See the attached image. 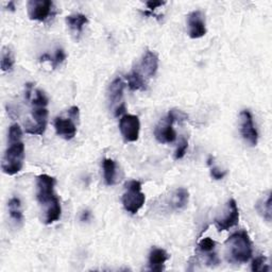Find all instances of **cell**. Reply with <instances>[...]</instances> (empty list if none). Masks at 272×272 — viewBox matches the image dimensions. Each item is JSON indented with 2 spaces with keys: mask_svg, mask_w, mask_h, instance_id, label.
<instances>
[{
  "mask_svg": "<svg viewBox=\"0 0 272 272\" xmlns=\"http://www.w3.org/2000/svg\"><path fill=\"white\" fill-rule=\"evenodd\" d=\"M227 258L230 263L244 264L248 263L253 254L252 241L247 231H238L226 241Z\"/></svg>",
  "mask_w": 272,
  "mask_h": 272,
  "instance_id": "1",
  "label": "cell"
},
{
  "mask_svg": "<svg viewBox=\"0 0 272 272\" xmlns=\"http://www.w3.org/2000/svg\"><path fill=\"white\" fill-rule=\"evenodd\" d=\"M24 159V145L22 141L9 144L2 163L3 171L9 176L18 174L23 166Z\"/></svg>",
  "mask_w": 272,
  "mask_h": 272,
  "instance_id": "2",
  "label": "cell"
},
{
  "mask_svg": "<svg viewBox=\"0 0 272 272\" xmlns=\"http://www.w3.org/2000/svg\"><path fill=\"white\" fill-rule=\"evenodd\" d=\"M121 200L125 210L128 213L135 215L139 212L146 201V196L141 191V183L139 181L132 180L126 183V191Z\"/></svg>",
  "mask_w": 272,
  "mask_h": 272,
  "instance_id": "3",
  "label": "cell"
},
{
  "mask_svg": "<svg viewBox=\"0 0 272 272\" xmlns=\"http://www.w3.org/2000/svg\"><path fill=\"white\" fill-rule=\"evenodd\" d=\"M57 180L48 175H41L36 180V198L41 205L47 207L53 204L59 197L55 192Z\"/></svg>",
  "mask_w": 272,
  "mask_h": 272,
  "instance_id": "4",
  "label": "cell"
},
{
  "mask_svg": "<svg viewBox=\"0 0 272 272\" xmlns=\"http://www.w3.org/2000/svg\"><path fill=\"white\" fill-rule=\"evenodd\" d=\"M239 221V211L234 199H230L225 207L221 217L215 219V227L218 231H227L235 227Z\"/></svg>",
  "mask_w": 272,
  "mask_h": 272,
  "instance_id": "5",
  "label": "cell"
},
{
  "mask_svg": "<svg viewBox=\"0 0 272 272\" xmlns=\"http://www.w3.org/2000/svg\"><path fill=\"white\" fill-rule=\"evenodd\" d=\"M32 118L35 123H26V133L31 135H43L46 131L48 122L47 106H32Z\"/></svg>",
  "mask_w": 272,
  "mask_h": 272,
  "instance_id": "6",
  "label": "cell"
},
{
  "mask_svg": "<svg viewBox=\"0 0 272 272\" xmlns=\"http://www.w3.org/2000/svg\"><path fill=\"white\" fill-rule=\"evenodd\" d=\"M119 130L127 142H134L139 137L140 122L137 116L125 114L119 121Z\"/></svg>",
  "mask_w": 272,
  "mask_h": 272,
  "instance_id": "7",
  "label": "cell"
},
{
  "mask_svg": "<svg viewBox=\"0 0 272 272\" xmlns=\"http://www.w3.org/2000/svg\"><path fill=\"white\" fill-rule=\"evenodd\" d=\"M54 3L50 0H30L27 4L28 15L31 20L45 21L51 14Z\"/></svg>",
  "mask_w": 272,
  "mask_h": 272,
  "instance_id": "8",
  "label": "cell"
},
{
  "mask_svg": "<svg viewBox=\"0 0 272 272\" xmlns=\"http://www.w3.org/2000/svg\"><path fill=\"white\" fill-rule=\"evenodd\" d=\"M240 133L243 139L250 144V146H256L258 141V133L255 129L253 117L250 111L244 110L240 113Z\"/></svg>",
  "mask_w": 272,
  "mask_h": 272,
  "instance_id": "9",
  "label": "cell"
},
{
  "mask_svg": "<svg viewBox=\"0 0 272 272\" xmlns=\"http://www.w3.org/2000/svg\"><path fill=\"white\" fill-rule=\"evenodd\" d=\"M188 35L190 38H200L206 34L205 18L201 11H193L187 16Z\"/></svg>",
  "mask_w": 272,
  "mask_h": 272,
  "instance_id": "10",
  "label": "cell"
},
{
  "mask_svg": "<svg viewBox=\"0 0 272 272\" xmlns=\"http://www.w3.org/2000/svg\"><path fill=\"white\" fill-rule=\"evenodd\" d=\"M174 121L168 117L164 118L154 130V136L161 144H170L176 141L177 133L174 129Z\"/></svg>",
  "mask_w": 272,
  "mask_h": 272,
  "instance_id": "11",
  "label": "cell"
},
{
  "mask_svg": "<svg viewBox=\"0 0 272 272\" xmlns=\"http://www.w3.org/2000/svg\"><path fill=\"white\" fill-rule=\"evenodd\" d=\"M139 68L141 69V75L147 78H152L157 73L159 69V56L157 53L151 50H147L146 54L142 56Z\"/></svg>",
  "mask_w": 272,
  "mask_h": 272,
  "instance_id": "12",
  "label": "cell"
},
{
  "mask_svg": "<svg viewBox=\"0 0 272 272\" xmlns=\"http://www.w3.org/2000/svg\"><path fill=\"white\" fill-rule=\"evenodd\" d=\"M75 122L76 121L69 117H57L54 122L57 134L66 140L72 139L77 134V126Z\"/></svg>",
  "mask_w": 272,
  "mask_h": 272,
  "instance_id": "13",
  "label": "cell"
},
{
  "mask_svg": "<svg viewBox=\"0 0 272 272\" xmlns=\"http://www.w3.org/2000/svg\"><path fill=\"white\" fill-rule=\"evenodd\" d=\"M123 89H125V82L122 81L121 78H116V79L110 84L109 86V101L111 108L116 109L118 106H120L122 97H123Z\"/></svg>",
  "mask_w": 272,
  "mask_h": 272,
  "instance_id": "14",
  "label": "cell"
},
{
  "mask_svg": "<svg viewBox=\"0 0 272 272\" xmlns=\"http://www.w3.org/2000/svg\"><path fill=\"white\" fill-rule=\"evenodd\" d=\"M169 260V254L164 249L153 248L149 254V267L150 270L161 272L164 270L165 263Z\"/></svg>",
  "mask_w": 272,
  "mask_h": 272,
  "instance_id": "15",
  "label": "cell"
},
{
  "mask_svg": "<svg viewBox=\"0 0 272 272\" xmlns=\"http://www.w3.org/2000/svg\"><path fill=\"white\" fill-rule=\"evenodd\" d=\"M128 81V86L131 90H146L147 83L145 81V77L141 75L138 69L132 70L130 73L126 76Z\"/></svg>",
  "mask_w": 272,
  "mask_h": 272,
  "instance_id": "16",
  "label": "cell"
},
{
  "mask_svg": "<svg viewBox=\"0 0 272 272\" xmlns=\"http://www.w3.org/2000/svg\"><path fill=\"white\" fill-rule=\"evenodd\" d=\"M255 209L257 213L260 214L268 222L271 221V191L269 190L265 196H263L255 204Z\"/></svg>",
  "mask_w": 272,
  "mask_h": 272,
  "instance_id": "17",
  "label": "cell"
},
{
  "mask_svg": "<svg viewBox=\"0 0 272 272\" xmlns=\"http://www.w3.org/2000/svg\"><path fill=\"white\" fill-rule=\"evenodd\" d=\"M103 167V177H105V181L107 185L112 186L116 183V177H117V166H116V162L112 159H105L102 163Z\"/></svg>",
  "mask_w": 272,
  "mask_h": 272,
  "instance_id": "18",
  "label": "cell"
},
{
  "mask_svg": "<svg viewBox=\"0 0 272 272\" xmlns=\"http://www.w3.org/2000/svg\"><path fill=\"white\" fill-rule=\"evenodd\" d=\"M61 214H62V206L60 203V199H58L53 204H50L49 206L46 207L44 222L46 225H51L58 221V220L61 218Z\"/></svg>",
  "mask_w": 272,
  "mask_h": 272,
  "instance_id": "19",
  "label": "cell"
},
{
  "mask_svg": "<svg viewBox=\"0 0 272 272\" xmlns=\"http://www.w3.org/2000/svg\"><path fill=\"white\" fill-rule=\"evenodd\" d=\"M9 215L15 224L23 222V215L21 211V202L18 198H12L8 203Z\"/></svg>",
  "mask_w": 272,
  "mask_h": 272,
  "instance_id": "20",
  "label": "cell"
},
{
  "mask_svg": "<svg viewBox=\"0 0 272 272\" xmlns=\"http://www.w3.org/2000/svg\"><path fill=\"white\" fill-rule=\"evenodd\" d=\"M189 192L185 188H178L171 197V206L175 210H182L187 205Z\"/></svg>",
  "mask_w": 272,
  "mask_h": 272,
  "instance_id": "21",
  "label": "cell"
},
{
  "mask_svg": "<svg viewBox=\"0 0 272 272\" xmlns=\"http://www.w3.org/2000/svg\"><path fill=\"white\" fill-rule=\"evenodd\" d=\"M87 22L88 18L84 14H80V13L66 17V23L68 24V27L78 33L82 32L83 27Z\"/></svg>",
  "mask_w": 272,
  "mask_h": 272,
  "instance_id": "22",
  "label": "cell"
},
{
  "mask_svg": "<svg viewBox=\"0 0 272 272\" xmlns=\"http://www.w3.org/2000/svg\"><path fill=\"white\" fill-rule=\"evenodd\" d=\"M14 56L9 47H4L2 53V69L3 71H11L14 67Z\"/></svg>",
  "mask_w": 272,
  "mask_h": 272,
  "instance_id": "23",
  "label": "cell"
},
{
  "mask_svg": "<svg viewBox=\"0 0 272 272\" xmlns=\"http://www.w3.org/2000/svg\"><path fill=\"white\" fill-rule=\"evenodd\" d=\"M22 137V131L21 128L18 123H13L9 129V136H8V142L9 144H14V142H19Z\"/></svg>",
  "mask_w": 272,
  "mask_h": 272,
  "instance_id": "24",
  "label": "cell"
},
{
  "mask_svg": "<svg viewBox=\"0 0 272 272\" xmlns=\"http://www.w3.org/2000/svg\"><path fill=\"white\" fill-rule=\"evenodd\" d=\"M215 245H216V242L210 238V237H206V238H203L199 244H198V248L201 252L203 253H211L214 251L215 249Z\"/></svg>",
  "mask_w": 272,
  "mask_h": 272,
  "instance_id": "25",
  "label": "cell"
},
{
  "mask_svg": "<svg viewBox=\"0 0 272 272\" xmlns=\"http://www.w3.org/2000/svg\"><path fill=\"white\" fill-rule=\"evenodd\" d=\"M207 164H209L210 166V171H211V177L214 179V180H222L226 176H227V171H224V170H220L218 167H216L214 164H213V158L211 157L209 160H207Z\"/></svg>",
  "mask_w": 272,
  "mask_h": 272,
  "instance_id": "26",
  "label": "cell"
},
{
  "mask_svg": "<svg viewBox=\"0 0 272 272\" xmlns=\"http://www.w3.org/2000/svg\"><path fill=\"white\" fill-rule=\"evenodd\" d=\"M187 148H188V140L185 137H182L181 138V141L179 142V146H178L177 150H176L175 159L176 160L183 159L186 151H187Z\"/></svg>",
  "mask_w": 272,
  "mask_h": 272,
  "instance_id": "27",
  "label": "cell"
},
{
  "mask_svg": "<svg viewBox=\"0 0 272 272\" xmlns=\"http://www.w3.org/2000/svg\"><path fill=\"white\" fill-rule=\"evenodd\" d=\"M65 60H66L65 51H64L62 48H58L56 51V54H55V57L51 59L50 63H51V65H53L54 69H56Z\"/></svg>",
  "mask_w": 272,
  "mask_h": 272,
  "instance_id": "28",
  "label": "cell"
},
{
  "mask_svg": "<svg viewBox=\"0 0 272 272\" xmlns=\"http://www.w3.org/2000/svg\"><path fill=\"white\" fill-rule=\"evenodd\" d=\"M265 262H266V257L264 255H260L257 256L255 260H253L252 262V271L256 272V271H268L269 268L265 267Z\"/></svg>",
  "mask_w": 272,
  "mask_h": 272,
  "instance_id": "29",
  "label": "cell"
},
{
  "mask_svg": "<svg viewBox=\"0 0 272 272\" xmlns=\"http://www.w3.org/2000/svg\"><path fill=\"white\" fill-rule=\"evenodd\" d=\"M167 116H168V117H169L174 122H176V121L182 122V121L187 120V118H188L187 114H185V113L182 112V111H180V110H175V109H174V110H170Z\"/></svg>",
  "mask_w": 272,
  "mask_h": 272,
  "instance_id": "30",
  "label": "cell"
},
{
  "mask_svg": "<svg viewBox=\"0 0 272 272\" xmlns=\"http://www.w3.org/2000/svg\"><path fill=\"white\" fill-rule=\"evenodd\" d=\"M67 114H68V117L71 118L73 121H78V120H79V117H80V110H79V108H78V107H76V106L71 107V108L68 110Z\"/></svg>",
  "mask_w": 272,
  "mask_h": 272,
  "instance_id": "31",
  "label": "cell"
},
{
  "mask_svg": "<svg viewBox=\"0 0 272 272\" xmlns=\"http://www.w3.org/2000/svg\"><path fill=\"white\" fill-rule=\"evenodd\" d=\"M165 4H166L165 2H153V0H151V2H147L146 5H147L148 9L152 12V11H154L155 9H158V8H160V7H163Z\"/></svg>",
  "mask_w": 272,
  "mask_h": 272,
  "instance_id": "32",
  "label": "cell"
},
{
  "mask_svg": "<svg viewBox=\"0 0 272 272\" xmlns=\"http://www.w3.org/2000/svg\"><path fill=\"white\" fill-rule=\"evenodd\" d=\"M125 112H126V105H125V103H121V105L118 106L117 108L115 109V111H114L115 117H118V116L122 115Z\"/></svg>",
  "mask_w": 272,
  "mask_h": 272,
  "instance_id": "33",
  "label": "cell"
},
{
  "mask_svg": "<svg viewBox=\"0 0 272 272\" xmlns=\"http://www.w3.org/2000/svg\"><path fill=\"white\" fill-rule=\"evenodd\" d=\"M89 217H90V213L88 211H84L82 213V215H81V220H82V221H88Z\"/></svg>",
  "mask_w": 272,
  "mask_h": 272,
  "instance_id": "34",
  "label": "cell"
},
{
  "mask_svg": "<svg viewBox=\"0 0 272 272\" xmlns=\"http://www.w3.org/2000/svg\"><path fill=\"white\" fill-rule=\"evenodd\" d=\"M8 10H10V11H12V12H14L15 11V3L14 2H10L9 4H8Z\"/></svg>",
  "mask_w": 272,
  "mask_h": 272,
  "instance_id": "35",
  "label": "cell"
}]
</instances>
